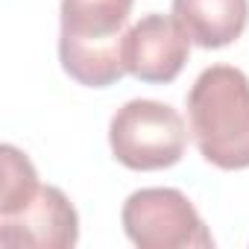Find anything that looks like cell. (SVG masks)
Returning <instances> with one entry per match:
<instances>
[{
	"label": "cell",
	"instance_id": "obj_1",
	"mask_svg": "<svg viewBox=\"0 0 249 249\" xmlns=\"http://www.w3.org/2000/svg\"><path fill=\"white\" fill-rule=\"evenodd\" d=\"M0 243L9 249H71L79 240V214L56 188L41 185L33 161L12 144L0 147Z\"/></svg>",
	"mask_w": 249,
	"mask_h": 249
},
{
	"label": "cell",
	"instance_id": "obj_2",
	"mask_svg": "<svg viewBox=\"0 0 249 249\" xmlns=\"http://www.w3.org/2000/svg\"><path fill=\"white\" fill-rule=\"evenodd\" d=\"M191 135L220 170L249 167V76L231 65L205 68L188 91Z\"/></svg>",
	"mask_w": 249,
	"mask_h": 249
},
{
	"label": "cell",
	"instance_id": "obj_3",
	"mask_svg": "<svg viewBox=\"0 0 249 249\" xmlns=\"http://www.w3.org/2000/svg\"><path fill=\"white\" fill-rule=\"evenodd\" d=\"M135 0H62L59 62L85 88H108L126 73L123 41Z\"/></svg>",
	"mask_w": 249,
	"mask_h": 249
},
{
	"label": "cell",
	"instance_id": "obj_4",
	"mask_svg": "<svg viewBox=\"0 0 249 249\" xmlns=\"http://www.w3.org/2000/svg\"><path fill=\"white\" fill-rule=\"evenodd\" d=\"M188 129L182 114L159 100L123 103L108 123L111 156L129 170H164L185 156Z\"/></svg>",
	"mask_w": 249,
	"mask_h": 249
},
{
	"label": "cell",
	"instance_id": "obj_5",
	"mask_svg": "<svg viewBox=\"0 0 249 249\" xmlns=\"http://www.w3.org/2000/svg\"><path fill=\"white\" fill-rule=\"evenodd\" d=\"M123 231L138 249H208L214 237L194 202L176 188H141L120 211Z\"/></svg>",
	"mask_w": 249,
	"mask_h": 249
},
{
	"label": "cell",
	"instance_id": "obj_6",
	"mask_svg": "<svg viewBox=\"0 0 249 249\" xmlns=\"http://www.w3.org/2000/svg\"><path fill=\"white\" fill-rule=\"evenodd\" d=\"M188 53H191L188 33L179 27L176 18L161 12H150L141 21H135L126 30V41H123L126 73L153 85L173 82L182 73Z\"/></svg>",
	"mask_w": 249,
	"mask_h": 249
},
{
	"label": "cell",
	"instance_id": "obj_7",
	"mask_svg": "<svg viewBox=\"0 0 249 249\" xmlns=\"http://www.w3.org/2000/svg\"><path fill=\"white\" fill-rule=\"evenodd\" d=\"M173 18L196 47L220 50L243 36L249 0H173Z\"/></svg>",
	"mask_w": 249,
	"mask_h": 249
}]
</instances>
